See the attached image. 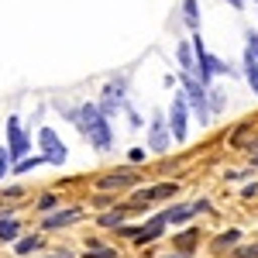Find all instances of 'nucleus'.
<instances>
[{
    "instance_id": "17",
    "label": "nucleus",
    "mask_w": 258,
    "mask_h": 258,
    "mask_svg": "<svg viewBox=\"0 0 258 258\" xmlns=\"http://www.w3.org/2000/svg\"><path fill=\"white\" fill-rule=\"evenodd\" d=\"M244 76H248V83H251V90H255V97H258V59L248 55V52H244Z\"/></svg>"
},
{
    "instance_id": "11",
    "label": "nucleus",
    "mask_w": 258,
    "mask_h": 258,
    "mask_svg": "<svg viewBox=\"0 0 258 258\" xmlns=\"http://www.w3.org/2000/svg\"><path fill=\"white\" fill-rule=\"evenodd\" d=\"M21 238V220L11 214V210H0V241H14Z\"/></svg>"
},
{
    "instance_id": "23",
    "label": "nucleus",
    "mask_w": 258,
    "mask_h": 258,
    "mask_svg": "<svg viewBox=\"0 0 258 258\" xmlns=\"http://www.w3.org/2000/svg\"><path fill=\"white\" fill-rule=\"evenodd\" d=\"M234 258H258V244H241V248H234Z\"/></svg>"
},
{
    "instance_id": "20",
    "label": "nucleus",
    "mask_w": 258,
    "mask_h": 258,
    "mask_svg": "<svg viewBox=\"0 0 258 258\" xmlns=\"http://www.w3.org/2000/svg\"><path fill=\"white\" fill-rule=\"evenodd\" d=\"M244 52H248V55H255V59H258V31H251V28L244 31Z\"/></svg>"
},
{
    "instance_id": "10",
    "label": "nucleus",
    "mask_w": 258,
    "mask_h": 258,
    "mask_svg": "<svg viewBox=\"0 0 258 258\" xmlns=\"http://www.w3.org/2000/svg\"><path fill=\"white\" fill-rule=\"evenodd\" d=\"M165 220H162V214H155V217H148L145 224L138 227V234H135V244H152V241H159L162 234H165Z\"/></svg>"
},
{
    "instance_id": "3",
    "label": "nucleus",
    "mask_w": 258,
    "mask_h": 258,
    "mask_svg": "<svg viewBox=\"0 0 258 258\" xmlns=\"http://www.w3.org/2000/svg\"><path fill=\"white\" fill-rule=\"evenodd\" d=\"M179 83H182V97L189 103V110L200 117V127H203V124L210 120V110H207V86L197 83L189 73H179Z\"/></svg>"
},
{
    "instance_id": "5",
    "label": "nucleus",
    "mask_w": 258,
    "mask_h": 258,
    "mask_svg": "<svg viewBox=\"0 0 258 258\" xmlns=\"http://www.w3.org/2000/svg\"><path fill=\"white\" fill-rule=\"evenodd\" d=\"M28 148H31V138L24 135L21 120L11 114V117H7V159H11V162H21L24 155H28Z\"/></svg>"
},
{
    "instance_id": "30",
    "label": "nucleus",
    "mask_w": 258,
    "mask_h": 258,
    "mask_svg": "<svg viewBox=\"0 0 258 258\" xmlns=\"http://www.w3.org/2000/svg\"><path fill=\"white\" fill-rule=\"evenodd\" d=\"M251 165H258V155H251Z\"/></svg>"
},
{
    "instance_id": "26",
    "label": "nucleus",
    "mask_w": 258,
    "mask_h": 258,
    "mask_svg": "<svg viewBox=\"0 0 258 258\" xmlns=\"http://www.w3.org/2000/svg\"><path fill=\"white\" fill-rule=\"evenodd\" d=\"M127 159H131V165H141L148 155H145V148H131V152H127Z\"/></svg>"
},
{
    "instance_id": "29",
    "label": "nucleus",
    "mask_w": 258,
    "mask_h": 258,
    "mask_svg": "<svg viewBox=\"0 0 258 258\" xmlns=\"http://www.w3.org/2000/svg\"><path fill=\"white\" fill-rule=\"evenodd\" d=\"M227 4H231V7H244V0H227Z\"/></svg>"
},
{
    "instance_id": "8",
    "label": "nucleus",
    "mask_w": 258,
    "mask_h": 258,
    "mask_svg": "<svg viewBox=\"0 0 258 258\" xmlns=\"http://www.w3.org/2000/svg\"><path fill=\"white\" fill-rule=\"evenodd\" d=\"M83 220V207H69V210H59V214H45L41 220V231H59V227H73Z\"/></svg>"
},
{
    "instance_id": "15",
    "label": "nucleus",
    "mask_w": 258,
    "mask_h": 258,
    "mask_svg": "<svg viewBox=\"0 0 258 258\" xmlns=\"http://www.w3.org/2000/svg\"><path fill=\"white\" fill-rule=\"evenodd\" d=\"M41 234H28V238H18L14 241V251H18V255H35V251H38L41 248Z\"/></svg>"
},
{
    "instance_id": "6",
    "label": "nucleus",
    "mask_w": 258,
    "mask_h": 258,
    "mask_svg": "<svg viewBox=\"0 0 258 258\" xmlns=\"http://www.w3.org/2000/svg\"><path fill=\"white\" fill-rule=\"evenodd\" d=\"M169 145H172V135H169L165 114H162V110H155V114H152V120H148V152L162 155V152H169Z\"/></svg>"
},
{
    "instance_id": "19",
    "label": "nucleus",
    "mask_w": 258,
    "mask_h": 258,
    "mask_svg": "<svg viewBox=\"0 0 258 258\" xmlns=\"http://www.w3.org/2000/svg\"><path fill=\"white\" fill-rule=\"evenodd\" d=\"M197 231H182V234H176V238H172V244H176L179 251H186V255H189V248H193V244H197Z\"/></svg>"
},
{
    "instance_id": "16",
    "label": "nucleus",
    "mask_w": 258,
    "mask_h": 258,
    "mask_svg": "<svg viewBox=\"0 0 258 258\" xmlns=\"http://www.w3.org/2000/svg\"><path fill=\"white\" fill-rule=\"evenodd\" d=\"M176 59H179V66H182V73H193L197 55H193V45H189V41H182V45L176 48Z\"/></svg>"
},
{
    "instance_id": "7",
    "label": "nucleus",
    "mask_w": 258,
    "mask_h": 258,
    "mask_svg": "<svg viewBox=\"0 0 258 258\" xmlns=\"http://www.w3.org/2000/svg\"><path fill=\"white\" fill-rule=\"evenodd\" d=\"M138 179H141L138 169H114V172L97 179V189L100 193H120V189H131Z\"/></svg>"
},
{
    "instance_id": "2",
    "label": "nucleus",
    "mask_w": 258,
    "mask_h": 258,
    "mask_svg": "<svg viewBox=\"0 0 258 258\" xmlns=\"http://www.w3.org/2000/svg\"><path fill=\"white\" fill-rule=\"evenodd\" d=\"M165 124H169V135H172L176 145H182V141L189 138V103H186L182 93L172 97V107L165 110Z\"/></svg>"
},
{
    "instance_id": "18",
    "label": "nucleus",
    "mask_w": 258,
    "mask_h": 258,
    "mask_svg": "<svg viewBox=\"0 0 258 258\" xmlns=\"http://www.w3.org/2000/svg\"><path fill=\"white\" fill-rule=\"evenodd\" d=\"M55 207H59V197H55V193H45V197H38V203H35V214L45 217V214H52Z\"/></svg>"
},
{
    "instance_id": "21",
    "label": "nucleus",
    "mask_w": 258,
    "mask_h": 258,
    "mask_svg": "<svg viewBox=\"0 0 258 258\" xmlns=\"http://www.w3.org/2000/svg\"><path fill=\"white\" fill-rule=\"evenodd\" d=\"M86 258H117V251H114V248H86Z\"/></svg>"
},
{
    "instance_id": "22",
    "label": "nucleus",
    "mask_w": 258,
    "mask_h": 258,
    "mask_svg": "<svg viewBox=\"0 0 258 258\" xmlns=\"http://www.w3.org/2000/svg\"><path fill=\"white\" fill-rule=\"evenodd\" d=\"M207 100H210V110H214V114H220V110H224V93H217V90L210 93V90H207Z\"/></svg>"
},
{
    "instance_id": "27",
    "label": "nucleus",
    "mask_w": 258,
    "mask_h": 258,
    "mask_svg": "<svg viewBox=\"0 0 258 258\" xmlns=\"http://www.w3.org/2000/svg\"><path fill=\"white\" fill-rule=\"evenodd\" d=\"M45 258H73V251H52V255H45Z\"/></svg>"
},
{
    "instance_id": "1",
    "label": "nucleus",
    "mask_w": 258,
    "mask_h": 258,
    "mask_svg": "<svg viewBox=\"0 0 258 258\" xmlns=\"http://www.w3.org/2000/svg\"><path fill=\"white\" fill-rule=\"evenodd\" d=\"M62 114L73 120V127H76L97 152H110V145H114V127H110V117L100 114V107L93 100H86L83 107H66Z\"/></svg>"
},
{
    "instance_id": "4",
    "label": "nucleus",
    "mask_w": 258,
    "mask_h": 258,
    "mask_svg": "<svg viewBox=\"0 0 258 258\" xmlns=\"http://www.w3.org/2000/svg\"><path fill=\"white\" fill-rule=\"evenodd\" d=\"M38 145H41V155H45L48 165H66L69 148H66V141L55 135V127H41L38 131Z\"/></svg>"
},
{
    "instance_id": "14",
    "label": "nucleus",
    "mask_w": 258,
    "mask_h": 258,
    "mask_svg": "<svg viewBox=\"0 0 258 258\" xmlns=\"http://www.w3.org/2000/svg\"><path fill=\"white\" fill-rule=\"evenodd\" d=\"M238 241H241V231H238V227H231V231H224V234H217V238H214V251L238 248Z\"/></svg>"
},
{
    "instance_id": "12",
    "label": "nucleus",
    "mask_w": 258,
    "mask_h": 258,
    "mask_svg": "<svg viewBox=\"0 0 258 258\" xmlns=\"http://www.w3.org/2000/svg\"><path fill=\"white\" fill-rule=\"evenodd\" d=\"M193 217H197V214H193L189 203H172L169 210H162V220L172 224V227H176V224H186V220H193Z\"/></svg>"
},
{
    "instance_id": "24",
    "label": "nucleus",
    "mask_w": 258,
    "mask_h": 258,
    "mask_svg": "<svg viewBox=\"0 0 258 258\" xmlns=\"http://www.w3.org/2000/svg\"><path fill=\"white\" fill-rule=\"evenodd\" d=\"M7 172H11V159H7V148H0V182H4Z\"/></svg>"
},
{
    "instance_id": "25",
    "label": "nucleus",
    "mask_w": 258,
    "mask_h": 258,
    "mask_svg": "<svg viewBox=\"0 0 258 258\" xmlns=\"http://www.w3.org/2000/svg\"><path fill=\"white\" fill-rule=\"evenodd\" d=\"M189 207H193V214H207V210H210V200H207V197H200V200H193Z\"/></svg>"
},
{
    "instance_id": "13",
    "label": "nucleus",
    "mask_w": 258,
    "mask_h": 258,
    "mask_svg": "<svg viewBox=\"0 0 258 258\" xmlns=\"http://www.w3.org/2000/svg\"><path fill=\"white\" fill-rule=\"evenodd\" d=\"M182 21L189 31H200V0H182Z\"/></svg>"
},
{
    "instance_id": "9",
    "label": "nucleus",
    "mask_w": 258,
    "mask_h": 258,
    "mask_svg": "<svg viewBox=\"0 0 258 258\" xmlns=\"http://www.w3.org/2000/svg\"><path fill=\"white\" fill-rule=\"evenodd\" d=\"M179 193V182H155V186H148V189H138L135 200L138 203H159V200H172Z\"/></svg>"
},
{
    "instance_id": "28",
    "label": "nucleus",
    "mask_w": 258,
    "mask_h": 258,
    "mask_svg": "<svg viewBox=\"0 0 258 258\" xmlns=\"http://www.w3.org/2000/svg\"><path fill=\"white\" fill-rule=\"evenodd\" d=\"M162 258H189L186 251H172V255H162Z\"/></svg>"
}]
</instances>
